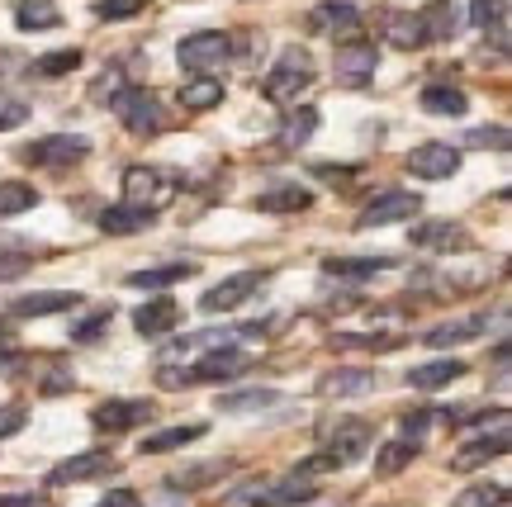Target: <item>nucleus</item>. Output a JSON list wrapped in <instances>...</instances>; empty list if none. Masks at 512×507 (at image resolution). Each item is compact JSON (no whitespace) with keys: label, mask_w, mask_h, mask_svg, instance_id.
<instances>
[{"label":"nucleus","mask_w":512,"mask_h":507,"mask_svg":"<svg viewBox=\"0 0 512 507\" xmlns=\"http://www.w3.org/2000/svg\"><path fill=\"white\" fill-rule=\"evenodd\" d=\"M370 441H375V427H370L366 417H347V422L332 427L323 451L313 455V460H304V465H294V474L313 479V474H323V470H347V465H356L370 451Z\"/></svg>","instance_id":"nucleus-1"},{"label":"nucleus","mask_w":512,"mask_h":507,"mask_svg":"<svg viewBox=\"0 0 512 507\" xmlns=\"http://www.w3.org/2000/svg\"><path fill=\"white\" fill-rule=\"evenodd\" d=\"M313 81H318V67H313V53L309 48H285V53L275 57V67L261 76V95L271 100V105H294L299 95L309 91Z\"/></svg>","instance_id":"nucleus-2"},{"label":"nucleus","mask_w":512,"mask_h":507,"mask_svg":"<svg viewBox=\"0 0 512 507\" xmlns=\"http://www.w3.org/2000/svg\"><path fill=\"white\" fill-rule=\"evenodd\" d=\"M114 114H119V124L133 133V138H157L166 128V105L157 91H147V86H124L119 100H114Z\"/></svg>","instance_id":"nucleus-3"},{"label":"nucleus","mask_w":512,"mask_h":507,"mask_svg":"<svg viewBox=\"0 0 512 507\" xmlns=\"http://www.w3.org/2000/svg\"><path fill=\"white\" fill-rule=\"evenodd\" d=\"M233 57V38L223 34V29H200V34L181 38V48H176V62H181L185 72L195 76H209V72H223V62Z\"/></svg>","instance_id":"nucleus-4"},{"label":"nucleus","mask_w":512,"mask_h":507,"mask_svg":"<svg viewBox=\"0 0 512 507\" xmlns=\"http://www.w3.org/2000/svg\"><path fill=\"white\" fill-rule=\"evenodd\" d=\"M380 67V48L370 43V38L351 34L337 43V57H332V72H337V86H347V91H361L370 86V76Z\"/></svg>","instance_id":"nucleus-5"},{"label":"nucleus","mask_w":512,"mask_h":507,"mask_svg":"<svg viewBox=\"0 0 512 507\" xmlns=\"http://www.w3.org/2000/svg\"><path fill=\"white\" fill-rule=\"evenodd\" d=\"M91 152V138L81 133H48V138H34V143L19 147V162L24 166H76L86 162Z\"/></svg>","instance_id":"nucleus-6"},{"label":"nucleus","mask_w":512,"mask_h":507,"mask_svg":"<svg viewBox=\"0 0 512 507\" xmlns=\"http://www.w3.org/2000/svg\"><path fill=\"white\" fill-rule=\"evenodd\" d=\"M124 200L138 204V209H152V214H162L166 204L176 200V181L157 171V166H128L124 171Z\"/></svg>","instance_id":"nucleus-7"},{"label":"nucleus","mask_w":512,"mask_h":507,"mask_svg":"<svg viewBox=\"0 0 512 507\" xmlns=\"http://www.w3.org/2000/svg\"><path fill=\"white\" fill-rule=\"evenodd\" d=\"M271 280V271H238V275H223L219 285H209L200 294V308L204 313H233V308L252 304V294Z\"/></svg>","instance_id":"nucleus-8"},{"label":"nucleus","mask_w":512,"mask_h":507,"mask_svg":"<svg viewBox=\"0 0 512 507\" xmlns=\"http://www.w3.org/2000/svg\"><path fill=\"white\" fill-rule=\"evenodd\" d=\"M152 403L147 399H105V403H95L91 408V427L95 432H133V427H143V422H152Z\"/></svg>","instance_id":"nucleus-9"},{"label":"nucleus","mask_w":512,"mask_h":507,"mask_svg":"<svg viewBox=\"0 0 512 507\" xmlns=\"http://www.w3.org/2000/svg\"><path fill=\"white\" fill-rule=\"evenodd\" d=\"M422 214V195L418 190H384L380 200H370L356 218V228L370 233V228H384V223H399V218H413Z\"/></svg>","instance_id":"nucleus-10"},{"label":"nucleus","mask_w":512,"mask_h":507,"mask_svg":"<svg viewBox=\"0 0 512 507\" xmlns=\"http://www.w3.org/2000/svg\"><path fill=\"white\" fill-rule=\"evenodd\" d=\"M408 176H418V181H446V176H456L460 171V152L451 143H422L408 152Z\"/></svg>","instance_id":"nucleus-11"},{"label":"nucleus","mask_w":512,"mask_h":507,"mask_svg":"<svg viewBox=\"0 0 512 507\" xmlns=\"http://www.w3.org/2000/svg\"><path fill=\"white\" fill-rule=\"evenodd\" d=\"M408 237H413V247H427V252H470L475 247V237L465 233L460 223H451V218L418 223V228H408Z\"/></svg>","instance_id":"nucleus-12"},{"label":"nucleus","mask_w":512,"mask_h":507,"mask_svg":"<svg viewBox=\"0 0 512 507\" xmlns=\"http://www.w3.org/2000/svg\"><path fill=\"white\" fill-rule=\"evenodd\" d=\"M498 455H508V422H498L494 432L475 436V441H465L456 455H451V470L470 474L479 470V465H489V460H498Z\"/></svg>","instance_id":"nucleus-13"},{"label":"nucleus","mask_w":512,"mask_h":507,"mask_svg":"<svg viewBox=\"0 0 512 507\" xmlns=\"http://www.w3.org/2000/svg\"><path fill=\"white\" fill-rule=\"evenodd\" d=\"M309 24H313V34H323V38H351V34H361V15L351 10L347 0H323V5H313V15H309Z\"/></svg>","instance_id":"nucleus-14"},{"label":"nucleus","mask_w":512,"mask_h":507,"mask_svg":"<svg viewBox=\"0 0 512 507\" xmlns=\"http://www.w3.org/2000/svg\"><path fill=\"white\" fill-rule=\"evenodd\" d=\"M375 384H380V375L366 370V365H337V370L323 375L318 394H328V399H356V394H370Z\"/></svg>","instance_id":"nucleus-15"},{"label":"nucleus","mask_w":512,"mask_h":507,"mask_svg":"<svg viewBox=\"0 0 512 507\" xmlns=\"http://www.w3.org/2000/svg\"><path fill=\"white\" fill-rule=\"evenodd\" d=\"M105 470H114V455L110 451H81L72 460H62L53 474H48V484L62 489V484H86V479H100Z\"/></svg>","instance_id":"nucleus-16"},{"label":"nucleus","mask_w":512,"mask_h":507,"mask_svg":"<svg viewBox=\"0 0 512 507\" xmlns=\"http://www.w3.org/2000/svg\"><path fill=\"white\" fill-rule=\"evenodd\" d=\"M81 304L76 290H34V294H19L10 299V313L15 318H53V313H67V308Z\"/></svg>","instance_id":"nucleus-17"},{"label":"nucleus","mask_w":512,"mask_h":507,"mask_svg":"<svg viewBox=\"0 0 512 507\" xmlns=\"http://www.w3.org/2000/svg\"><path fill=\"white\" fill-rule=\"evenodd\" d=\"M318 498V484L313 479H304V474H290V479H280V484H271V489H256L252 503L256 507H304Z\"/></svg>","instance_id":"nucleus-18"},{"label":"nucleus","mask_w":512,"mask_h":507,"mask_svg":"<svg viewBox=\"0 0 512 507\" xmlns=\"http://www.w3.org/2000/svg\"><path fill=\"white\" fill-rule=\"evenodd\" d=\"M176 323H181V304H176L171 294L147 299V304H138V313H133V327H138L143 337H166Z\"/></svg>","instance_id":"nucleus-19"},{"label":"nucleus","mask_w":512,"mask_h":507,"mask_svg":"<svg viewBox=\"0 0 512 507\" xmlns=\"http://www.w3.org/2000/svg\"><path fill=\"white\" fill-rule=\"evenodd\" d=\"M152 209H138V204H110L105 214H100V233H110V237H133V233H143V228H152Z\"/></svg>","instance_id":"nucleus-20"},{"label":"nucleus","mask_w":512,"mask_h":507,"mask_svg":"<svg viewBox=\"0 0 512 507\" xmlns=\"http://www.w3.org/2000/svg\"><path fill=\"white\" fill-rule=\"evenodd\" d=\"M195 271H200V266H190V261H166V266H147V271H133L124 285H128V290H171V285L190 280Z\"/></svg>","instance_id":"nucleus-21"},{"label":"nucleus","mask_w":512,"mask_h":507,"mask_svg":"<svg viewBox=\"0 0 512 507\" xmlns=\"http://www.w3.org/2000/svg\"><path fill=\"white\" fill-rule=\"evenodd\" d=\"M313 133H318V109L299 105V109H290V114H285V124H280V133H275V143H280V152H299Z\"/></svg>","instance_id":"nucleus-22"},{"label":"nucleus","mask_w":512,"mask_h":507,"mask_svg":"<svg viewBox=\"0 0 512 507\" xmlns=\"http://www.w3.org/2000/svg\"><path fill=\"white\" fill-rule=\"evenodd\" d=\"M460 375H465V361L446 356V361L413 365V370H408V384H413V389H422V394H437V389H446V384L460 380Z\"/></svg>","instance_id":"nucleus-23"},{"label":"nucleus","mask_w":512,"mask_h":507,"mask_svg":"<svg viewBox=\"0 0 512 507\" xmlns=\"http://www.w3.org/2000/svg\"><path fill=\"white\" fill-rule=\"evenodd\" d=\"M384 266H394V256H328L323 261L332 280H375Z\"/></svg>","instance_id":"nucleus-24"},{"label":"nucleus","mask_w":512,"mask_h":507,"mask_svg":"<svg viewBox=\"0 0 512 507\" xmlns=\"http://www.w3.org/2000/svg\"><path fill=\"white\" fill-rule=\"evenodd\" d=\"M309 204H313V190H304V185H275V190L256 195L261 214H304Z\"/></svg>","instance_id":"nucleus-25"},{"label":"nucleus","mask_w":512,"mask_h":507,"mask_svg":"<svg viewBox=\"0 0 512 507\" xmlns=\"http://www.w3.org/2000/svg\"><path fill=\"white\" fill-rule=\"evenodd\" d=\"M470 24L484 29V34H494L498 53H508V0H475L470 5Z\"/></svg>","instance_id":"nucleus-26"},{"label":"nucleus","mask_w":512,"mask_h":507,"mask_svg":"<svg viewBox=\"0 0 512 507\" xmlns=\"http://www.w3.org/2000/svg\"><path fill=\"white\" fill-rule=\"evenodd\" d=\"M384 38H389L394 48H403V53H413V48H427V43H432V38H427V29H422V15H408V10L389 15Z\"/></svg>","instance_id":"nucleus-27"},{"label":"nucleus","mask_w":512,"mask_h":507,"mask_svg":"<svg viewBox=\"0 0 512 507\" xmlns=\"http://www.w3.org/2000/svg\"><path fill=\"white\" fill-rule=\"evenodd\" d=\"M204 432H209L204 422H190V427H166V432L143 436V446H138V455H166V451H181V446H190V441H200Z\"/></svg>","instance_id":"nucleus-28"},{"label":"nucleus","mask_w":512,"mask_h":507,"mask_svg":"<svg viewBox=\"0 0 512 507\" xmlns=\"http://www.w3.org/2000/svg\"><path fill=\"white\" fill-rule=\"evenodd\" d=\"M484 327H489V318H484V313H475V318H456V323L432 327V332H427V346H437V351H446V346H456V342L484 337Z\"/></svg>","instance_id":"nucleus-29"},{"label":"nucleus","mask_w":512,"mask_h":507,"mask_svg":"<svg viewBox=\"0 0 512 507\" xmlns=\"http://www.w3.org/2000/svg\"><path fill=\"white\" fill-rule=\"evenodd\" d=\"M219 100H223L219 76H195V81H185L181 86V109L185 114H204V109H214Z\"/></svg>","instance_id":"nucleus-30"},{"label":"nucleus","mask_w":512,"mask_h":507,"mask_svg":"<svg viewBox=\"0 0 512 507\" xmlns=\"http://www.w3.org/2000/svg\"><path fill=\"white\" fill-rule=\"evenodd\" d=\"M422 29H427V38L432 43H441V38H456L460 29V10L451 5V0H432V5H422Z\"/></svg>","instance_id":"nucleus-31"},{"label":"nucleus","mask_w":512,"mask_h":507,"mask_svg":"<svg viewBox=\"0 0 512 507\" xmlns=\"http://www.w3.org/2000/svg\"><path fill=\"white\" fill-rule=\"evenodd\" d=\"M275 403H280L275 389H238V394H219V413H228V417L266 413V408H275Z\"/></svg>","instance_id":"nucleus-32"},{"label":"nucleus","mask_w":512,"mask_h":507,"mask_svg":"<svg viewBox=\"0 0 512 507\" xmlns=\"http://www.w3.org/2000/svg\"><path fill=\"white\" fill-rule=\"evenodd\" d=\"M413 460H418V441H408V436H399V441H384L380 451H375V474H380V479L403 474Z\"/></svg>","instance_id":"nucleus-33"},{"label":"nucleus","mask_w":512,"mask_h":507,"mask_svg":"<svg viewBox=\"0 0 512 507\" xmlns=\"http://www.w3.org/2000/svg\"><path fill=\"white\" fill-rule=\"evenodd\" d=\"M465 109H470V100H465V91H456V86H427V91H422V114L460 119Z\"/></svg>","instance_id":"nucleus-34"},{"label":"nucleus","mask_w":512,"mask_h":507,"mask_svg":"<svg viewBox=\"0 0 512 507\" xmlns=\"http://www.w3.org/2000/svg\"><path fill=\"white\" fill-rule=\"evenodd\" d=\"M81 67V48H57V53H43L29 62V76L38 81H57V76H72Z\"/></svg>","instance_id":"nucleus-35"},{"label":"nucleus","mask_w":512,"mask_h":507,"mask_svg":"<svg viewBox=\"0 0 512 507\" xmlns=\"http://www.w3.org/2000/svg\"><path fill=\"white\" fill-rule=\"evenodd\" d=\"M15 24L29 34V29H57L62 24V10L48 5V0H19L15 5Z\"/></svg>","instance_id":"nucleus-36"},{"label":"nucleus","mask_w":512,"mask_h":507,"mask_svg":"<svg viewBox=\"0 0 512 507\" xmlns=\"http://www.w3.org/2000/svg\"><path fill=\"white\" fill-rule=\"evenodd\" d=\"M38 204V190L29 181H0V218L29 214Z\"/></svg>","instance_id":"nucleus-37"},{"label":"nucleus","mask_w":512,"mask_h":507,"mask_svg":"<svg viewBox=\"0 0 512 507\" xmlns=\"http://www.w3.org/2000/svg\"><path fill=\"white\" fill-rule=\"evenodd\" d=\"M451 507H508V489L503 484H470L465 493H456Z\"/></svg>","instance_id":"nucleus-38"},{"label":"nucleus","mask_w":512,"mask_h":507,"mask_svg":"<svg viewBox=\"0 0 512 507\" xmlns=\"http://www.w3.org/2000/svg\"><path fill=\"white\" fill-rule=\"evenodd\" d=\"M332 346H342V351H351V346H361V351H399V337L394 332H370V337H356V332H337L332 337Z\"/></svg>","instance_id":"nucleus-39"},{"label":"nucleus","mask_w":512,"mask_h":507,"mask_svg":"<svg viewBox=\"0 0 512 507\" xmlns=\"http://www.w3.org/2000/svg\"><path fill=\"white\" fill-rule=\"evenodd\" d=\"M219 474H228V465H195L190 474H176V479H171V489H200V484L219 479Z\"/></svg>","instance_id":"nucleus-40"},{"label":"nucleus","mask_w":512,"mask_h":507,"mask_svg":"<svg viewBox=\"0 0 512 507\" xmlns=\"http://www.w3.org/2000/svg\"><path fill=\"white\" fill-rule=\"evenodd\" d=\"M143 10H147V0H100L95 5L100 19H133V15H143Z\"/></svg>","instance_id":"nucleus-41"},{"label":"nucleus","mask_w":512,"mask_h":507,"mask_svg":"<svg viewBox=\"0 0 512 507\" xmlns=\"http://www.w3.org/2000/svg\"><path fill=\"white\" fill-rule=\"evenodd\" d=\"M124 86H128L124 72H105V81H95V86H91V100H95V105H114Z\"/></svg>","instance_id":"nucleus-42"},{"label":"nucleus","mask_w":512,"mask_h":507,"mask_svg":"<svg viewBox=\"0 0 512 507\" xmlns=\"http://www.w3.org/2000/svg\"><path fill=\"white\" fill-rule=\"evenodd\" d=\"M110 308H100V313H95V318H86V323H76L72 327V342H95V337H100V332H105V327H110Z\"/></svg>","instance_id":"nucleus-43"},{"label":"nucleus","mask_w":512,"mask_h":507,"mask_svg":"<svg viewBox=\"0 0 512 507\" xmlns=\"http://www.w3.org/2000/svg\"><path fill=\"white\" fill-rule=\"evenodd\" d=\"M465 143H470V147H494V152H508V128H475Z\"/></svg>","instance_id":"nucleus-44"},{"label":"nucleus","mask_w":512,"mask_h":507,"mask_svg":"<svg viewBox=\"0 0 512 507\" xmlns=\"http://www.w3.org/2000/svg\"><path fill=\"white\" fill-rule=\"evenodd\" d=\"M24 119H29V105H24V100H0V133L19 128Z\"/></svg>","instance_id":"nucleus-45"},{"label":"nucleus","mask_w":512,"mask_h":507,"mask_svg":"<svg viewBox=\"0 0 512 507\" xmlns=\"http://www.w3.org/2000/svg\"><path fill=\"white\" fill-rule=\"evenodd\" d=\"M15 432H24V403H5V408H0V441Z\"/></svg>","instance_id":"nucleus-46"},{"label":"nucleus","mask_w":512,"mask_h":507,"mask_svg":"<svg viewBox=\"0 0 512 507\" xmlns=\"http://www.w3.org/2000/svg\"><path fill=\"white\" fill-rule=\"evenodd\" d=\"M95 507H143V498H138L133 489H114V493H105Z\"/></svg>","instance_id":"nucleus-47"},{"label":"nucleus","mask_w":512,"mask_h":507,"mask_svg":"<svg viewBox=\"0 0 512 507\" xmlns=\"http://www.w3.org/2000/svg\"><path fill=\"white\" fill-rule=\"evenodd\" d=\"M29 271V256H0V280H15Z\"/></svg>","instance_id":"nucleus-48"},{"label":"nucleus","mask_w":512,"mask_h":507,"mask_svg":"<svg viewBox=\"0 0 512 507\" xmlns=\"http://www.w3.org/2000/svg\"><path fill=\"white\" fill-rule=\"evenodd\" d=\"M0 507H43L38 493H15V498H0Z\"/></svg>","instance_id":"nucleus-49"},{"label":"nucleus","mask_w":512,"mask_h":507,"mask_svg":"<svg viewBox=\"0 0 512 507\" xmlns=\"http://www.w3.org/2000/svg\"><path fill=\"white\" fill-rule=\"evenodd\" d=\"M15 342V337H10V323H5V318H0V351H5V346Z\"/></svg>","instance_id":"nucleus-50"},{"label":"nucleus","mask_w":512,"mask_h":507,"mask_svg":"<svg viewBox=\"0 0 512 507\" xmlns=\"http://www.w3.org/2000/svg\"><path fill=\"white\" fill-rule=\"evenodd\" d=\"M5 67H10V57H5V53H0V81H5Z\"/></svg>","instance_id":"nucleus-51"}]
</instances>
